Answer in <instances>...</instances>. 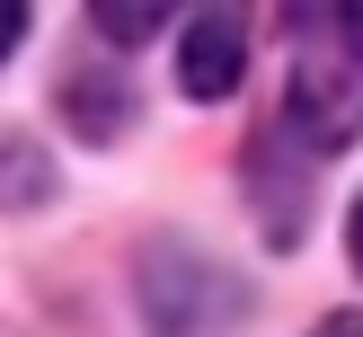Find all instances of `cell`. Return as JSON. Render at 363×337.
<instances>
[{
  "label": "cell",
  "instance_id": "cell-7",
  "mask_svg": "<svg viewBox=\"0 0 363 337\" xmlns=\"http://www.w3.org/2000/svg\"><path fill=\"white\" fill-rule=\"evenodd\" d=\"M346 240H354V266H363V204H354V222H346Z\"/></svg>",
  "mask_w": 363,
  "mask_h": 337
},
{
  "label": "cell",
  "instance_id": "cell-6",
  "mask_svg": "<svg viewBox=\"0 0 363 337\" xmlns=\"http://www.w3.org/2000/svg\"><path fill=\"white\" fill-rule=\"evenodd\" d=\"M337 27H346V45H354V62H363V0H346V9H337Z\"/></svg>",
  "mask_w": 363,
  "mask_h": 337
},
{
  "label": "cell",
  "instance_id": "cell-2",
  "mask_svg": "<svg viewBox=\"0 0 363 337\" xmlns=\"http://www.w3.org/2000/svg\"><path fill=\"white\" fill-rule=\"evenodd\" d=\"M240 71H248V27H240V9H204V18L186 27V45H177V89H186V98H230Z\"/></svg>",
  "mask_w": 363,
  "mask_h": 337
},
{
  "label": "cell",
  "instance_id": "cell-4",
  "mask_svg": "<svg viewBox=\"0 0 363 337\" xmlns=\"http://www.w3.org/2000/svg\"><path fill=\"white\" fill-rule=\"evenodd\" d=\"M18 35H27V9H18V0H0V62H9V45Z\"/></svg>",
  "mask_w": 363,
  "mask_h": 337
},
{
  "label": "cell",
  "instance_id": "cell-5",
  "mask_svg": "<svg viewBox=\"0 0 363 337\" xmlns=\"http://www.w3.org/2000/svg\"><path fill=\"white\" fill-rule=\"evenodd\" d=\"M311 337H363V311H337V319H319Z\"/></svg>",
  "mask_w": 363,
  "mask_h": 337
},
{
  "label": "cell",
  "instance_id": "cell-3",
  "mask_svg": "<svg viewBox=\"0 0 363 337\" xmlns=\"http://www.w3.org/2000/svg\"><path fill=\"white\" fill-rule=\"evenodd\" d=\"M89 18H98V35H151L169 9H151V0H133V9H124V0H98Z\"/></svg>",
  "mask_w": 363,
  "mask_h": 337
},
{
  "label": "cell",
  "instance_id": "cell-1",
  "mask_svg": "<svg viewBox=\"0 0 363 337\" xmlns=\"http://www.w3.org/2000/svg\"><path fill=\"white\" fill-rule=\"evenodd\" d=\"M284 142H301V151H346L363 133V89L354 71L337 62V53H301L293 62V89H284Z\"/></svg>",
  "mask_w": 363,
  "mask_h": 337
}]
</instances>
